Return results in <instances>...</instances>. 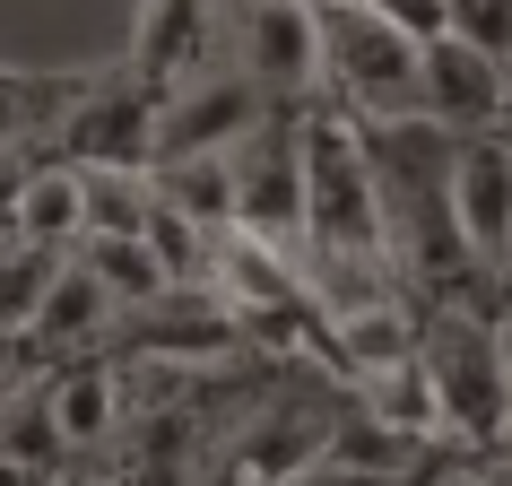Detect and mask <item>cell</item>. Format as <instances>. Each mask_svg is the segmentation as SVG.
<instances>
[{"label": "cell", "mask_w": 512, "mask_h": 486, "mask_svg": "<svg viewBox=\"0 0 512 486\" xmlns=\"http://www.w3.org/2000/svg\"><path fill=\"white\" fill-rule=\"evenodd\" d=\"M304 252H382L391 261V209H382V174L365 148V122L348 105H304Z\"/></svg>", "instance_id": "6da1fadb"}, {"label": "cell", "mask_w": 512, "mask_h": 486, "mask_svg": "<svg viewBox=\"0 0 512 486\" xmlns=\"http://www.w3.org/2000/svg\"><path fill=\"white\" fill-rule=\"evenodd\" d=\"M417 356H426L434 400H443V443H460V452L495 443L504 417H512V365L495 348V322L478 304H426Z\"/></svg>", "instance_id": "7a4b0ae2"}, {"label": "cell", "mask_w": 512, "mask_h": 486, "mask_svg": "<svg viewBox=\"0 0 512 486\" xmlns=\"http://www.w3.org/2000/svg\"><path fill=\"white\" fill-rule=\"evenodd\" d=\"M322 70H330V105H348L356 122H408V113H426L417 35H400L391 18H374L365 0L322 9Z\"/></svg>", "instance_id": "3957f363"}, {"label": "cell", "mask_w": 512, "mask_h": 486, "mask_svg": "<svg viewBox=\"0 0 512 486\" xmlns=\"http://www.w3.org/2000/svg\"><path fill=\"white\" fill-rule=\"evenodd\" d=\"M217 35H226V53L252 70V87H261L278 113H304V105L330 96L322 9H313V0H235V9H217Z\"/></svg>", "instance_id": "277c9868"}, {"label": "cell", "mask_w": 512, "mask_h": 486, "mask_svg": "<svg viewBox=\"0 0 512 486\" xmlns=\"http://www.w3.org/2000/svg\"><path fill=\"white\" fill-rule=\"evenodd\" d=\"M270 96L252 87L235 53H226V35H217L209 53L191 61L183 79L165 87V122H157V157H200V148H243V139L270 122Z\"/></svg>", "instance_id": "5b68a950"}, {"label": "cell", "mask_w": 512, "mask_h": 486, "mask_svg": "<svg viewBox=\"0 0 512 486\" xmlns=\"http://www.w3.org/2000/svg\"><path fill=\"white\" fill-rule=\"evenodd\" d=\"M157 122H165V87H148L131 61H113L79 87V105L61 113L53 157L70 165H157Z\"/></svg>", "instance_id": "8992f818"}, {"label": "cell", "mask_w": 512, "mask_h": 486, "mask_svg": "<svg viewBox=\"0 0 512 486\" xmlns=\"http://www.w3.org/2000/svg\"><path fill=\"white\" fill-rule=\"evenodd\" d=\"M235 226L304 252V139H296V113H270L235 148Z\"/></svg>", "instance_id": "52a82bcc"}, {"label": "cell", "mask_w": 512, "mask_h": 486, "mask_svg": "<svg viewBox=\"0 0 512 486\" xmlns=\"http://www.w3.org/2000/svg\"><path fill=\"white\" fill-rule=\"evenodd\" d=\"M113 322H122V304L105 296V278L87 270L79 252H61L53 278H44V296H35V313L18 322V365L27 356H44V365H61V356H87V348H113Z\"/></svg>", "instance_id": "ba28073f"}, {"label": "cell", "mask_w": 512, "mask_h": 486, "mask_svg": "<svg viewBox=\"0 0 512 486\" xmlns=\"http://www.w3.org/2000/svg\"><path fill=\"white\" fill-rule=\"evenodd\" d=\"M443 200H452L460 243L495 270L504 243H512V131H460L452 139V174H443Z\"/></svg>", "instance_id": "9c48e42d"}, {"label": "cell", "mask_w": 512, "mask_h": 486, "mask_svg": "<svg viewBox=\"0 0 512 486\" xmlns=\"http://www.w3.org/2000/svg\"><path fill=\"white\" fill-rule=\"evenodd\" d=\"M417 87H426V113L443 131H512V105H504V61L460 44V35H434L417 44Z\"/></svg>", "instance_id": "30bf717a"}, {"label": "cell", "mask_w": 512, "mask_h": 486, "mask_svg": "<svg viewBox=\"0 0 512 486\" xmlns=\"http://www.w3.org/2000/svg\"><path fill=\"white\" fill-rule=\"evenodd\" d=\"M44 400H53V426L70 452H105L122 417H131V365L113 348H87V356H61L44 374Z\"/></svg>", "instance_id": "8fae6325"}, {"label": "cell", "mask_w": 512, "mask_h": 486, "mask_svg": "<svg viewBox=\"0 0 512 486\" xmlns=\"http://www.w3.org/2000/svg\"><path fill=\"white\" fill-rule=\"evenodd\" d=\"M217 44V0H139V27H131V70L148 87H174L191 61Z\"/></svg>", "instance_id": "7c38bea8"}, {"label": "cell", "mask_w": 512, "mask_h": 486, "mask_svg": "<svg viewBox=\"0 0 512 486\" xmlns=\"http://www.w3.org/2000/svg\"><path fill=\"white\" fill-rule=\"evenodd\" d=\"M18 243H44V252H79L87 243V165L70 157H27V183H18Z\"/></svg>", "instance_id": "4fadbf2b"}, {"label": "cell", "mask_w": 512, "mask_h": 486, "mask_svg": "<svg viewBox=\"0 0 512 486\" xmlns=\"http://www.w3.org/2000/svg\"><path fill=\"white\" fill-rule=\"evenodd\" d=\"M87 79H96V70H9V61H0V157L53 148L61 113L79 105Z\"/></svg>", "instance_id": "5bb4252c"}, {"label": "cell", "mask_w": 512, "mask_h": 486, "mask_svg": "<svg viewBox=\"0 0 512 486\" xmlns=\"http://www.w3.org/2000/svg\"><path fill=\"white\" fill-rule=\"evenodd\" d=\"M348 400H365L382 426L443 443V400H434V374H426V356H417V348L391 356V365H365V374H348Z\"/></svg>", "instance_id": "9a60e30c"}, {"label": "cell", "mask_w": 512, "mask_h": 486, "mask_svg": "<svg viewBox=\"0 0 512 486\" xmlns=\"http://www.w3.org/2000/svg\"><path fill=\"white\" fill-rule=\"evenodd\" d=\"M313 460H322V426H313V408H296V400L261 408V417L235 434V478H304Z\"/></svg>", "instance_id": "2e32d148"}, {"label": "cell", "mask_w": 512, "mask_h": 486, "mask_svg": "<svg viewBox=\"0 0 512 486\" xmlns=\"http://www.w3.org/2000/svg\"><path fill=\"white\" fill-rule=\"evenodd\" d=\"M157 200H174L183 217H200L209 235L235 226V148H200V157H157Z\"/></svg>", "instance_id": "e0dca14e"}, {"label": "cell", "mask_w": 512, "mask_h": 486, "mask_svg": "<svg viewBox=\"0 0 512 486\" xmlns=\"http://www.w3.org/2000/svg\"><path fill=\"white\" fill-rule=\"evenodd\" d=\"M79 261L105 278V296L122 304V313H139V304H157L165 287H174V278H165V261L148 252V235H87Z\"/></svg>", "instance_id": "ac0fdd59"}, {"label": "cell", "mask_w": 512, "mask_h": 486, "mask_svg": "<svg viewBox=\"0 0 512 486\" xmlns=\"http://www.w3.org/2000/svg\"><path fill=\"white\" fill-rule=\"evenodd\" d=\"M157 174L148 165H87V235H148Z\"/></svg>", "instance_id": "d6986e66"}, {"label": "cell", "mask_w": 512, "mask_h": 486, "mask_svg": "<svg viewBox=\"0 0 512 486\" xmlns=\"http://www.w3.org/2000/svg\"><path fill=\"white\" fill-rule=\"evenodd\" d=\"M452 35L504 61L512 53V0H452Z\"/></svg>", "instance_id": "ffe728a7"}, {"label": "cell", "mask_w": 512, "mask_h": 486, "mask_svg": "<svg viewBox=\"0 0 512 486\" xmlns=\"http://www.w3.org/2000/svg\"><path fill=\"white\" fill-rule=\"evenodd\" d=\"M374 18H391L400 35H417V44H434V35H452V0H365Z\"/></svg>", "instance_id": "44dd1931"}, {"label": "cell", "mask_w": 512, "mask_h": 486, "mask_svg": "<svg viewBox=\"0 0 512 486\" xmlns=\"http://www.w3.org/2000/svg\"><path fill=\"white\" fill-rule=\"evenodd\" d=\"M460 486H512V452L504 443H478V460H469V478Z\"/></svg>", "instance_id": "7402d4cb"}, {"label": "cell", "mask_w": 512, "mask_h": 486, "mask_svg": "<svg viewBox=\"0 0 512 486\" xmlns=\"http://www.w3.org/2000/svg\"><path fill=\"white\" fill-rule=\"evenodd\" d=\"M486 322H495V348H504V365H512V278L495 270V313H486Z\"/></svg>", "instance_id": "603a6c76"}, {"label": "cell", "mask_w": 512, "mask_h": 486, "mask_svg": "<svg viewBox=\"0 0 512 486\" xmlns=\"http://www.w3.org/2000/svg\"><path fill=\"white\" fill-rule=\"evenodd\" d=\"M304 486H382V478H356V469H330V460H313V469H304Z\"/></svg>", "instance_id": "cb8c5ba5"}, {"label": "cell", "mask_w": 512, "mask_h": 486, "mask_svg": "<svg viewBox=\"0 0 512 486\" xmlns=\"http://www.w3.org/2000/svg\"><path fill=\"white\" fill-rule=\"evenodd\" d=\"M504 105H512V53H504Z\"/></svg>", "instance_id": "d4e9b609"}, {"label": "cell", "mask_w": 512, "mask_h": 486, "mask_svg": "<svg viewBox=\"0 0 512 486\" xmlns=\"http://www.w3.org/2000/svg\"><path fill=\"white\" fill-rule=\"evenodd\" d=\"M495 443H504V452H512V417H504V434H495Z\"/></svg>", "instance_id": "484cf974"}, {"label": "cell", "mask_w": 512, "mask_h": 486, "mask_svg": "<svg viewBox=\"0 0 512 486\" xmlns=\"http://www.w3.org/2000/svg\"><path fill=\"white\" fill-rule=\"evenodd\" d=\"M495 270H504V278H512V243H504V261H495Z\"/></svg>", "instance_id": "4316f807"}, {"label": "cell", "mask_w": 512, "mask_h": 486, "mask_svg": "<svg viewBox=\"0 0 512 486\" xmlns=\"http://www.w3.org/2000/svg\"><path fill=\"white\" fill-rule=\"evenodd\" d=\"M313 9H339V0H313Z\"/></svg>", "instance_id": "83f0119b"}]
</instances>
